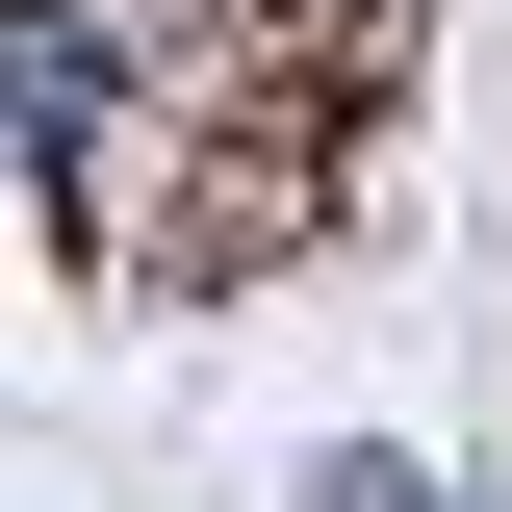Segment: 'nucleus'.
I'll return each mask as SVG.
<instances>
[{
	"instance_id": "f257e3e1",
	"label": "nucleus",
	"mask_w": 512,
	"mask_h": 512,
	"mask_svg": "<svg viewBox=\"0 0 512 512\" xmlns=\"http://www.w3.org/2000/svg\"><path fill=\"white\" fill-rule=\"evenodd\" d=\"M77 128H103V26H26L0 0V180H52Z\"/></svg>"
}]
</instances>
